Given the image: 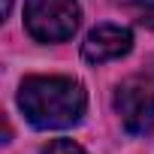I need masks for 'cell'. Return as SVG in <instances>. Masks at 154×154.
Segmentation results:
<instances>
[{
    "label": "cell",
    "mask_w": 154,
    "mask_h": 154,
    "mask_svg": "<svg viewBox=\"0 0 154 154\" xmlns=\"http://www.w3.org/2000/svg\"><path fill=\"white\" fill-rule=\"evenodd\" d=\"M18 109L36 130H69L82 124L88 94L69 75H27L18 88Z\"/></svg>",
    "instance_id": "1"
},
{
    "label": "cell",
    "mask_w": 154,
    "mask_h": 154,
    "mask_svg": "<svg viewBox=\"0 0 154 154\" xmlns=\"http://www.w3.org/2000/svg\"><path fill=\"white\" fill-rule=\"evenodd\" d=\"M79 21V0H24V27L36 42H66Z\"/></svg>",
    "instance_id": "2"
},
{
    "label": "cell",
    "mask_w": 154,
    "mask_h": 154,
    "mask_svg": "<svg viewBox=\"0 0 154 154\" xmlns=\"http://www.w3.org/2000/svg\"><path fill=\"white\" fill-rule=\"evenodd\" d=\"M115 112L127 133L154 136V85L145 79H127L115 88Z\"/></svg>",
    "instance_id": "3"
},
{
    "label": "cell",
    "mask_w": 154,
    "mask_h": 154,
    "mask_svg": "<svg viewBox=\"0 0 154 154\" xmlns=\"http://www.w3.org/2000/svg\"><path fill=\"white\" fill-rule=\"evenodd\" d=\"M130 48H133L130 27H121V24H97L85 36V42H82V57L88 63H109V60L124 57Z\"/></svg>",
    "instance_id": "4"
},
{
    "label": "cell",
    "mask_w": 154,
    "mask_h": 154,
    "mask_svg": "<svg viewBox=\"0 0 154 154\" xmlns=\"http://www.w3.org/2000/svg\"><path fill=\"white\" fill-rule=\"evenodd\" d=\"M124 6H127L145 27H154V0H124Z\"/></svg>",
    "instance_id": "5"
},
{
    "label": "cell",
    "mask_w": 154,
    "mask_h": 154,
    "mask_svg": "<svg viewBox=\"0 0 154 154\" xmlns=\"http://www.w3.org/2000/svg\"><path fill=\"white\" fill-rule=\"evenodd\" d=\"M42 154H88V151L79 142H72V139H51L42 148Z\"/></svg>",
    "instance_id": "6"
},
{
    "label": "cell",
    "mask_w": 154,
    "mask_h": 154,
    "mask_svg": "<svg viewBox=\"0 0 154 154\" xmlns=\"http://www.w3.org/2000/svg\"><path fill=\"white\" fill-rule=\"evenodd\" d=\"M9 9H12V0H3V18L9 15Z\"/></svg>",
    "instance_id": "7"
}]
</instances>
